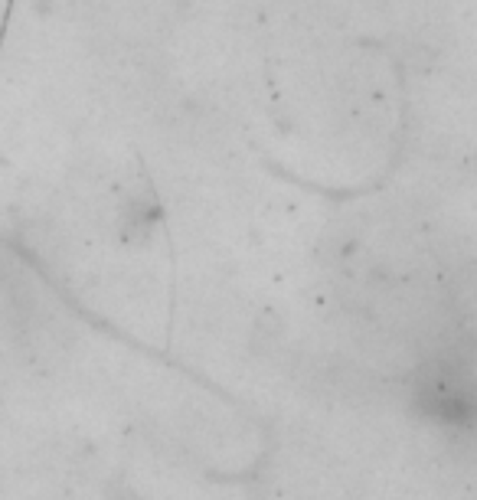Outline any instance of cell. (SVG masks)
I'll use <instances>...</instances> for the list:
<instances>
[{"mask_svg":"<svg viewBox=\"0 0 477 500\" xmlns=\"http://www.w3.org/2000/svg\"><path fill=\"white\" fill-rule=\"evenodd\" d=\"M115 500H138V497H134V494H131V491H121V494H118V497H115Z\"/></svg>","mask_w":477,"mask_h":500,"instance_id":"1","label":"cell"}]
</instances>
